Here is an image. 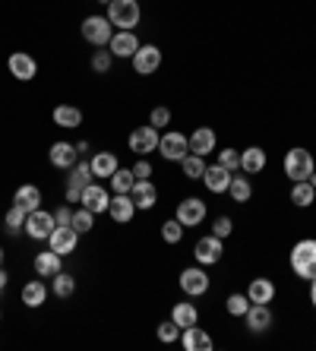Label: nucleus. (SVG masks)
I'll return each mask as SVG.
<instances>
[{
  "label": "nucleus",
  "instance_id": "b1692460",
  "mask_svg": "<svg viewBox=\"0 0 316 351\" xmlns=\"http://www.w3.org/2000/svg\"><path fill=\"white\" fill-rule=\"evenodd\" d=\"M247 298H250V304H269L272 298H276V285H272V278H253L250 288H247Z\"/></svg>",
  "mask_w": 316,
  "mask_h": 351
},
{
  "label": "nucleus",
  "instance_id": "423d86ee",
  "mask_svg": "<svg viewBox=\"0 0 316 351\" xmlns=\"http://www.w3.org/2000/svg\"><path fill=\"white\" fill-rule=\"evenodd\" d=\"M54 213H45V209H35V213L25 215V234L32 237V241H48L51 231H54Z\"/></svg>",
  "mask_w": 316,
  "mask_h": 351
},
{
  "label": "nucleus",
  "instance_id": "c9c22d12",
  "mask_svg": "<svg viewBox=\"0 0 316 351\" xmlns=\"http://www.w3.org/2000/svg\"><path fill=\"white\" fill-rule=\"evenodd\" d=\"M51 291H54L57 298H70V294L76 291V278L70 276V272L60 269V272L54 276V282H51Z\"/></svg>",
  "mask_w": 316,
  "mask_h": 351
},
{
  "label": "nucleus",
  "instance_id": "5701e85b",
  "mask_svg": "<svg viewBox=\"0 0 316 351\" xmlns=\"http://www.w3.org/2000/svg\"><path fill=\"white\" fill-rule=\"evenodd\" d=\"M60 260H64V256H60V254H54V250H51V247H48L45 254H38V256H35V260H32V266H35V272H38L41 278H54L57 272L64 269V263H60Z\"/></svg>",
  "mask_w": 316,
  "mask_h": 351
},
{
  "label": "nucleus",
  "instance_id": "393cba45",
  "mask_svg": "<svg viewBox=\"0 0 316 351\" xmlns=\"http://www.w3.org/2000/svg\"><path fill=\"white\" fill-rule=\"evenodd\" d=\"M51 117H54V123L57 127H64V130H76V127L82 123V111L76 105H57Z\"/></svg>",
  "mask_w": 316,
  "mask_h": 351
},
{
  "label": "nucleus",
  "instance_id": "6e6552de",
  "mask_svg": "<svg viewBox=\"0 0 316 351\" xmlns=\"http://www.w3.org/2000/svg\"><path fill=\"white\" fill-rule=\"evenodd\" d=\"M221 254H225V244H221V237L209 234V237H199L193 247V256L199 266H212V263H219Z\"/></svg>",
  "mask_w": 316,
  "mask_h": 351
},
{
  "label": "nucleus",
  "instance_id": "c03bdc74",
  "mask_svg": "<svg viewBox=\"0 0 316 351\" xmlns=\"http://www.w3.org/2000/svg\"><path fill=\"white\" fill-rule=\"evenodd\" d=\"M149 123H152L155 130H162V127H168V123H171V111H168V108H162V105L152 108V114H149Z\"/></svg>",
  "mask_w": 316,
  "mask_h": 351
},
{
  "label": "nucleus",
  "instance_id": "ea45409f",
  "mask_svg": "<svg viewBox=\"0 0 316 351\" xmlns=\"http://www.w3.org/2000/svg\"><path fill=\"white\" fill-rule=\"evenodd\" d=\"M180 339V326L174 323V319H165V323H158V342L171 345V342H178Z\"/></svg>",
  "mask_w": 316,
  "mask_h": 351
},
{
  "label": "nucleus",
  "instance_id": "4be33fe9",
  "mask_svg": "<svg viewBox=\"0 0 316 351\" xmlns=\"http://www.w3.org/2000/svg\"><path fill=\"white\" fill-rule=\"evenodd\" d=\"M108 203H111V196H108V190L101 187V184H89V187L82 190V206L86 209H92V213H108Z\"/></svg>",
  "mask_w": 316,
  "mask_h": 351
},
{
  "label": "nucleus",
  "instance_id": "a18cd8bd",
  "mask_svg": "<svg viewBox=\"0 0 316 351\" xmlns=\"http://www.w3.org/2000/svg\"><path fill=\"white\" fill-rule=\"evenodd\" d=\"M231 231H234V221L228 219V215H219V219L212 221V234L215 237H228Z\"/></svg>",
  "mask_w": 316,
  "mask_h": 351
},
{
  "label": "nucleus",
  "instance_id": "5fc2aeb1",
  "mask_svg": "<svg viewBox=\"0 0 316 351\" xmlns=\"http://www.w3.org/2000/svg\"><path fill=\"white\" fill-rule=\"evenodd\" d=\"M98 3H111V0H98Z\"/></svg>",
  "mask_w": 316,
  "mask_h": 351
},
{
  "label": "nucleus",
  "instance_id": "4c0bfd02",
  "mask_svg": "<svg viewBox=\"0 0 316 351\" xmlns=\"http://www.w3.org/2000/svg\"><path fill=\"white\" fill-rule=\"evenodd\" d=\"M70 225H73V228L80 231V234H86V231L95 228V213L82 206V209H76V213H73V221H70Z\"/></svg>",
  "mask_w": 316,
  "mask_h": 351
},
{
  "label": "nucleus",
  "instance_id": "6e6d98bb",
  "mask_svg": "<svg viewBox=\"0 0 316 351\" xmlns=\"http://www.w3.org/2000/svg\"><path fill=\"white\" fill-rule=\"evenodd\" d=\"M0 319H3V313H0Z\"/></svg>",
  "mask_w": 316,
  "mask_h": 351
},
{
  "label": "nucleus",
  "instance_id": "09e8293b",
  "mask_svg": "<svg viewBox=\"0 0 316 351\" xmlns=\"http://www.w3.org/2000/svg\"><path fill=\"white\" fill-rule=\"evenodd\" d=\"M66 199L70 203H82V190H66Z\"/></svg>",
  "mask_w": 316,
  "mask_h": 351
},
{
  "label": "nucleus",
  "instance_id": "8fccbe9b",
  "mask_svg": "<svg viewBox=\"0 0 316 351\" xmlns=\"http://www.w3.org/2000/svg\"><path fill=\"white\" fill-rule=\"evenodd\" d=\"M7 282H10V276H7V269L0 266V294H3V288H7Z\"/></svg>",
  "mask_w": 316,
  "mask_h": 351
},
{
  "label": "nucleus",
  "instance_id": "473e14b6",
  "mask_svg": "<svg viewBox=\"0 0 316 351\" xmlns=\"http://www.w3.org/2000/svg\"><path fill=\"white\" fill-rule=\"evenodd\" d=\"M316 199V190L310 187V180H294V187H291V203L300 206V209H307V206H313Z\"/></svg>",
  "mask_w": 316,
  "mask_h": 351
},
{
  "label": "nucleus",
  "instance_id": "412c9836",
  "mask_svg": "<svg viewBox=\"0 0 316 351\" xmlns=\"http://www.w3.org/2000/svg\"><path fill=\"white\" fill-rule=\"evenodd\" d=\"M203 184L212 190V193H228V184H231V171H228V168H221L219 162H215V165H206Z\"/></svg>",
  "mask_w": 316,
  "mask_h": 351
},
{
  "label": "nucleus",
  "instance_id": "603ef678",
  "mask_svg": "<svg viewBox=\"0 0 316 351\" xmlns=\"http://www.w3.org/2000/svg\"><path fill=\"white\" fill-rule=\"evenodd\" d=\"M307 180H310V187H313V190H316V171H313V174H310V178H307Z\"/></svg>",
  "mask_w": 316,
  "mask_h": 351
},
{
  "label": "nucleus",
  "instance_id": "49530a36",
  "mask_svg": "<svg viewBox=\"0 0 316 351\" xmlns=\"http://www.w3.org/2000/svg\"><path fill=\"white\" fill-rule=\"evenodd\" d=\"M70 221H73V209H70V206H60V209L54 213V225L57 228H66Z\"/></svg>",
  "mask_w": 316,
  "mask_h": 351
},
{
  "label": "nucleus",
  "instance_id": "c756f323",
  "mask_svg": "<svg viewBox=\"0 0 316 351\" xmlns=\"http://www.w3.org/2000/svg\"><path fill=\"white\" fill-rule=\"evenodd\" d=\"M171 319H174L180 329H186V326H193L196 319H199V311H196V304L180 301V304H174V307H171Z\"/></svg>",
  "mask_w": 316,
  "mask_h": 351
},
{
  "label": "nucleus",
  "instance_id": "cd10ccee",
  "mask_svg": "<svg viewBox=\"0 0 316 351\" xmlns=\"http://www.w3.org/2000/svg\"><path fill=\"white\" fill-rule=\"evenodd\" d=\"M89 165H92V174H95V178H111V174L121 168V162H117L114 152H95Z\"/></svg>",
  "mask_w": 316,
  "mask_h": 351
},
{
  "label": "nucleus",
  "instance_id": "f257e3e1",
  "mask_svg": "<svg viewBox=\"0 0 316 351\" xmlns=\"http://www.w3.org/2000/svg\"><path fill=\"white\" fill-rule=\"evenodd\" d=\"M291 269L297 278H304V282H313L316 278V241L313 237H304V241H297L291 250Z\"/></svg>",
  "mask_w": 316,
  "mask_h": 351
},
{
  "label": "nucleus",
  "instance_id": "a878e982",
  "mask_svg": "<svg viewBox=\"0 0 316 351\" xmlns=\"http://www.w3.org/2000/svg\"><path fill=\"white\" fill-rule=\"evenodd\" d=\"M266 168V152L260 146H250L241 152V171L243 174H260Z\"/></svg>",
  "mask_w": 316,
  "mask_h": 351
},
{
  "label": "nucleus",
  "instance_id": "f704fd0d",
  "mask_svg": "<svg viewBox=\"0 0 316 351\" xmlns=\"http://www.w3.org/2000/svg\"><path fill=\"white\" fill-rule=\"evenodd\" d=\"M133 184H136L133 168H117V171L111 174V190H114V193H130Z\"/></svg>",
  "mask_w": 316,
  "mask_h": 351
},
{
  "label": "nucleus",
  "instance_id": "a19ab883",
  "mask_svg": "<svg viewBox=\"0 0 316 351\" xmlns=\"http://www.w3.org/2000/svg\"><path fill=\"white\" fill-rule=\"evenodd\" d=\"M162 237H165V244H178L180 237H184V225L178 219H168L162 225Z\"/></svg>",
  "mask_w": 316,
  "mask_h": 351
},
{
  "label": "nucleus",
  "instance_id": "2f4dec72",
  "mask_svg": "<svg viewBox=\"0 0 316 351\" xmlns=\"http://www.w3.org/2000/svg\"><path fill=\"white\" fill-rule=\"evenodd\" d=\"M45 298H48V288H45V282H38V278H32V282L23 288V304L25 307H41Z\"/></svg>",
  "mask_w": 316,
  "mask_h": 351
},
{
  "label": "nucleus",
  "instance_id": "ddd939ff",
  "mask_svg": "<svg viewBox=\"0 0 316 351\" xmlns=\"http://www.w3.org/2000/svg\"><path fill=\"white\" fill-rule=\"evenodd\" d=\"M174 219H178L184 228H193V225H199V221L206 219V203L196 199V196H186L184 203L178 206V215H174Z\"/></svg>",
  "mask_w": 316,
  "mask_h": 351
},
{
  "label": "nucleus",
  "instance_id": "f03ea898",
  "mask_svg": "<svg viewBox=\"0 0 316 351\" xmlns=\"http://www.w3.org/2000/svg\"><path fill=\"white\" fill-rule=\"evenodd\" d=\"M139 16H143V10H139V0H111L108 3V19L111 25L117 29H136L139 25Z\"/></svg>",
  "mask_w": 316,
  "mask_h": 351
},
{
  "label": "nucleus",
  "instance_id": "7c9ffc66",
  "mask_svg": "<svg viewBox=\"0 0 316 351\" xmlns=\"http://www.w3.org/2000/svg\"><path fill=\"white\" fill-rule=\"evenodd\" d=\"M228 193H231V199L234 203H247L253 196V184H250V178H243V174H231V184H228Z\"/></svg>",
  "mask_w": 316,
  "mask_h": 351
},
{
  "label": "nucleus",
  "instance_id": "de8ad7c7",
  "mask_svg": "<svg viewBox=\"0 0 316 351\" xmlns=\"http://www.w3.org/2000/svg\"><path fill=\"white\" fill-rule=\"evenodd\" d=\"M133 174H136V180H149L152 178V165H149L146 158H139V162L133 165Z\"/></svg>",
  "mask_w": 316,
  "mask_h": 351
},
{
  "label": "nucleus",
  "instance_id": "864d4df0",
  "mask_svg": "<svg viewBox=\"0 0 316 351\" xmlns=\"http://www.w3.org/2000/svg\"><path fill=\"white\" fill-rule=\"evenodd\" d=\"M0 266H3V247H0Z\"/></svg>",
  "mask_w": 316,
  "mask_h": 351
},
{
  "label": "nucleus",
  "instance_id": "3c124183",
  "mask_svg": "<svg viewBox=\"0 0 316 351\" xmlns=\"http://www.w3.org/2000/svg\"><path fill=\"white\" fill-rule=\"evenodd\" d=\"M310 298H313V307H316V278L310 282Z\"/></svg>",
  "mask_w": 316,
  "mask_h": 351
},
{
  "label": "nucleus",
  "instance_id": "dca6fc26",
  "mask_svg": "<svg viewBox=\"0 0 316 351\" xmlns=\"http://www.w3.org/2000/svg\"><path fill=\"white\" fill-rule=\"evenodd\" d=\"M243 323L250 332H266L272 326V311H269V304H250V311L243 313Z\"/></svg>",
  "mask_w": 316,
  "mask_h": 351
},
{
  "label": "nucleus",
  "instance_id": "58836bf2",
  "mask_svg": "<svg viewBox=\"0 0 316 351\" xmlns=\"http://www.w3.org/2000/svg\"><path fill=\"white\" fill-rule=\"evenodd\" d=\"M225 307H228L231 317H243V313L250 311V298H247V294H231V298L225 301Z\"/></svg>",
  "mask_w": 316,
  "mask_h": 351
},
{
  "label": "nucleus",
  "instance_id": "79ce46f5",
  "mask_svg": "<svg viewBox=\"0 0 316 351\" xmlns=\"http://www.w3.org/2000/svg\"><path fill=\"white\" fill-rule=\"evenodd\" d=\"M219 165L234 174L237 168H241V152H237V149H221V152H219Z\"/></svg>",
  "mask_w": 316,
  "mask_h": 351
},
{
  "label": "nucleus",
  "instance_id": "f8f14e48",
  "mask_svg": "<svg viewBox=\"0 0 316 351\" xmlns=\"http://www.w3.org/2000/svg\"><path fill=\"white\" fill-rule=\"evenodd\" d=\"M108 51H111L114 58H133V54L139 51L136 32H130V29H121V32H114L111 41H108Z\"/></svg>",
  "mask_w": 316,
  "mask_h": 351
},
{
  "label": "nucleus",
  "instance_id": "a211bd4d",
  "mask_svg": "<svg viewBox=\"0 0 316 351\" xmlns=\"http://www.w3.org/2000/svg\"><path fill=\"white\" fill-rule=\"evenodd\" d=\"M48 158H51V165L54 168H73L76 162H80V152H76V143H54L51 146V152H48Z\"/></svg>",
  "mask_w": 316,
  "mask_h": 351
},
{
  "label": "nucleus",
  "instance_id": "9b49d317",
  "mask_svg": "<svg viewBox=\"0 0 316 351\" xmlns=\"http://www.w3.org/2000/svg\"><path fill=\"white\" fill-rule=\"evenodd\" d=\"M127 143H130V149L136 152V156H149V152L158 149V130H155L152 123H149V127H136Z\"/></svg>",
  "mask_w": 316,
  "mask_h": 351
},
{
  "label": "nucleus",
  "instance_id": "e433bc0d",
  "mask_svg": "<svg viewBox=\"0 0 316 351\" xmlns=\"http://www.w3.org/2000/svg\"><path fill=\"white\" fill-rule=\"evenodd\" d=\"M180 165H184V174L190 180H203V174H206V158L203 156H193V152H190Z\"/></svg>",
  "mask_w": 316,
  "mask_h": 351
},
{
  "label": "nucleus",
  "instance_id": "f3484780",
  "mask_svg": "<svg viewBox=\"0 0 316 351\" xmlns=\"http://www.w3.org/2000/svg\"><path fill=\"white\" fill-rule=\"evenodd\" d=\"M186 139H190V152H193V156H203V158L209 156V152H215V143H219L212 127H196L193 136H186Z\"/></svg>",
  "mask_w": 316,
  "mask_h": 351
},
{
  "label": "nucleus",
  "instance_id": "1a4fd4ad",
  "mask_svg": "<svg viewBox=\"0 0 316 351\" xmlns=\"http://www.w3.org/2000/svg\"><path fill=\"white\" fill-rule=\"evenodd\" d=\"M162 66V51H158V45H139V51L133 54V70H136L139 76H149L155 73Z\"/></svg>",
  "mask_w": 316,
  "mask_h": 351
},
{
  "label": "nucleus",
  "instance_id": "9d476101",
  "mask_svg": "<svg viewBox=\"0 0 316 351\" xmlns=\"http://www.w3.org/2000/svg\"><path fill=\"white\" fill-rule=\"evenodd\" d=\"M7 66H10V73L16 76L19 82L35 80V73H38L35 58H32V54H25V51H13V54H10V60H7Z\"/></svg>",
  "mask_w": 316,
  "mask_h": 351
},
{
  "label": "nucleus",
  "instance_id": "2eb2a0df",
  "mask_svg": "<svg viewBox=\"0 0 316 351\" xmlns=\"http://www.w3.org/2000/svg\"><path fill=\"white\" fill-rule=\"evenodd\" d=\"M180 342H184V348L186 351H212V335L206 332V329H199L193 323V326H186V329H180Z\"/></svg>",
  "mask_w": 316,
  "mask_h": 351
},
{
  "label": "nucleus",
  "instance_id": "37998d69",
  "mask_svg": "<svg viewBox=\"0 0 316 351\" xmlns=\"http://www.w3.org/2000/svg\"><path fill=\"white\" fill-rule=\"evenodd\" d=\"M111 64H114L111 51H95V54H92V70H95V73H108Z\"/></svg>",
  "mask_w": 316,
  "mask_h": 351
},
{
  "label": "nucleus",
  "instance_id": "20e7f679",
  "mask_svg": "<svg viewBox=\"0 0 316 351\" xmlns=\"http://www.w3.org/2000/svg\"><path fill=\"white\" fill-rule=\"evenodd\" d=\"M114 35V25L108 16H86L82 19V38L95 45V48H105Z\"/></svg>",
  "mask_w": 316,
  "mask_h": 351
},
{
  "label": "nucleus",
  "instance_id": "4468645a",
  "mask_svg": "<svg viewBox=\"0 0 316 351\" xmlns=\"http://www.w3.org/2000/svg\"><path fill=\"white\" fill-rule=\"evenodd\" d=\"M76 241H80V231L73 228V225H66V228H54L48 237V247L54 250V254L66 256V254H73L76 250Z\"/></svg>",
  "mask_w": 316,
  "mask_h": 351
},
{
  "label": "nucleus",
  "instance_id": "39448f33",
  "mask_svg": "<svg viewBox=\"0 0 316 351\" xmlns=\"http://www.w3.org/2000/svg\"><path fill=\"white\" fill-rule=\"evenodd\" d=\"M158 152H162V158H168V162H184L186 156H190V139L184 136V133H165V136H158Z\"/></svg>",
  "mask_w": 316,
  "mask_h": 351
},
{
  "label": "nucleus",
  "instance_id": "0eeeda50",
  "mask_svg": "<svg viewBox=\"0 0 316 351\" xmlns=\"http://www.w3.org/2000/svg\"><path fill=\"white\" fill-rule=\"evenodd\" d=\"M180 291L190 294V298H199V294L209 291V272L203 266H190V269L180 272Z\"/></svg>",
  "mask_w": 316,
  "mask_h": 351
},
{
  "label": "nucleus",
  "instance_id": "c85d7f7f",
  "mask_svg": "<svg viewBox=\"0 0 316 351\" xmlns=\"http://www.w3.org/2000/svg\"><path fill=\"white\" fill-rule=\"evenodd\" d=\"M13 203H19L25 213H35V209H41V190L35 184H23L16 190V196H13Z\"/></svg>",
  "mask_w": 316,
  "mask_h": 351
},
{
  "label": "nucleus",
  "instance_id": "7ed1b4c3",
  "mask_svg": "<svg viewBox=\"0 0 316 351\" xmlns=\"http://www.w3.org/2000/svg\"><path fill=\"white\" fill-rule=\"evenodd\" d=\"M313 171H316V162H313V156H310L307 149L294 146L291 152L284 156V174H288L291 180H307Z\"/></svg>",
  "mask_w": 316,
  "mask_h": 351
},
{
  "label": "nucleus",
  "instance_id": "6ab92c4d",
  "mask_svg": "<svg viewBox=\"0 0 316 351\" xmlns=\"http://www.w3.org/2000/svg\"><path fill=\"white\" fill-rule=\"evenodd\" d=\"M130 199H133V206H136V209H143V213H146V209H152V206L158 203V190H155L152 180H136V184H133V190H130Z\"/></svg>",
  "mask_w": 316,
  "mask_h": 351
},
{
  "label": "nucleus",
  "instance_id": "bb28decb",
  "mask_svg": "<svg viewBox=\"0 0 316 351\" xmlns=\"http://www.w3.org/2000/svg\"><path fill=\"white\" fill-rule=\"evenodd\" d=\"M92 165L89 162H76L73 168H70V178H66V190H86L92 184Z\"/></svg>",
  "mask_w": 316,
  "mask_h": 351
},
{
  "label": "nucleus",
  "instance_id": "72a5a7b5",
  "mask_svg": "<svg viewBox=\"0 0 316 351\" xmlns=\"http://www.w3.org/2000/svg\"><path fill=\"white\" fill-rule=\"evenodd\" d=\"M25 215H29V213H25L19 203L10 206L7 215H3V228H7V234H19V231L25 228Z\"/></svg>",
  "mask_w": 316,
  "mask_h": 351
},
{
  "label": "nucleus",
  "instance_id": "aec40b11",
  "mask_svg": "<svg viewBox=\"0 0 316 351\" xmlns=\"http://www.w3.org/2000/svg\"><path fill=\"white\" fill-rule=\"evenodd\" d=\"M133 213H136V206H133L130 193H114V196H111V203H108V215H111L117 225L130 221Z\"/></svg>",
  "mask_w": 316,
  "mask_h": 351
}]
</instances>
